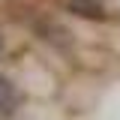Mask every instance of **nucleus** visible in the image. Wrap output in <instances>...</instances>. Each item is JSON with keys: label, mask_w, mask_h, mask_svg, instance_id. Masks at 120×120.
Listing matches in <instances>:
<instances>
[{"label": "nucleus", "mask_w": 120, "mask_h": 120, "mask_svg": "<svg viewBox=\"0 0 120 120\" xmlns=\"http://www.w3.org/2000/svg\"><path fill=\"white\" fill-rule=\"evenodd\" d=\"M57 6L69 18H78L84 24H114L120 18V9H117V0H57Z\"/></svg>", "instance_id": "obj_1"}, {"label": "nucleus", "mask_w": 120, "mask_h": 120, "mask_svg": "<svg viewBox=\"0 0 120 120\" xmlns=\"http://www.w3.org/2000/svg\"><path fill=\"white\" fill-rule=\"evenodd\" d=\"M117 9H120V0H117Z\"/></svg>", "instance_id": "obj_4"}, {"label": "nucleus", "mask_w": 120, "mask_h": 120, "mask_svg": "<svg viewBox=\"0 0 120 120\" xmlns=\"http://www.w3.org/2000/svg\"><path fill=\"white\" fill-rule=\"evenodd\" d=\"M24 90L21 84L15 81L12 75L0 72V120H12L21 114V108H24Z\"/></svg>", "instance_id": "obj_2"}, {"label": "nucleus", "mask_w": 120, "mask_h": 120, "mask_svg": "<svg viewBox=\"0 0 120 120\" xmlns=\"http://www.w3.org/2000/svg\"><path fill=\"white\" fill-rule=\"evenodd\" d=\"M3 51H6V42H3V33H0V60H3Z\"/></svg>", "instance_id": "obj_3"}]
</instances>
